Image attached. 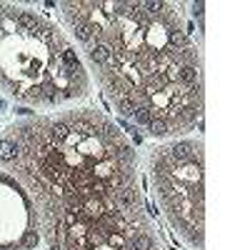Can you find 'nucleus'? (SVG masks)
Returning a JSON list of instances; mask_svg holds the SVG:
<instances>
[{"mask_svg":"<svg viewBox=\"0 0 250 250\" xmlns=\"http://www.w3.org/2000/svg\"><path fill=\"white\" fill-rule=\"evenodd\" d=\"M0 160L30 193L50 250H168L145 208L135 148L105 113L20 120L0 138Z\"/></svg>","mask_w":250,"mask_h":250,"instance_id":"obj_1","label":"nucleus"},{"mask_svg":"<svg viewBox=\"0 0 250 250\" xmlns=\"http://www.w3.org/2000/svg\"><path fill=\"white\" fill-rule=\"evenodd\" d=\"M40 240L38 210L25 185L0 170V250H35Z\"/></svg>","mask_w":250,"mask_h":250,"instance_id":"obj_5","label":"nucleus"},{"mask_svg":"<svg viewBox=\"0 0 250 250\" xmlns=\"http://www.w3.org/2000/svg\"><path fill=\"white\" fill-rule=\"evenodd\" d=\"M60 15L113 108L143 133L175 138L203 118V60L175 3L68 0Z\"/></svg>","mask_w":250,"mask_h":250,"instance_id":"obj_2","label":"nucleus"},{"mask_svg":"<svg viewBox=\"0 0 250 250\" xmlns=\"http://www.w3.org/2000/svg\"><path fill=\"white\" fill-rule=\"evenodd\" d=\"M0 90L35 108H60L90 93V75L50 18L0 3Z\"/></svg>","mask_w":250,"mask_h":250,"instance_id":"obj_3","label":"nucleus"},{"mask_svg":"<svg viewBox=\"0 0 250 250\" xmlns=\"http://www.w3.org/2000/svg\"><path fill=\"white\" fill-rule=\"evenodd\" d=\"M150 178L163 215L195 250L205 243V148L200 138H173L150 153Z\"/></svg>","mask_w":250,"mask_h":250,"instance_id":"obj_4","label":"nucleus"}]
</instances>
